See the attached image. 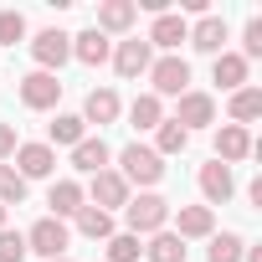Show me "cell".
<instances>
[{"label":"cell","instance_id":"obj_1","mask_svg":"<svg viewBox=\"0 0 262 262\" xmlns=\"http://www.w3.org/2000/svg\"><path fill=\"white\" fill-rule=\"evenodd\" d=\"M170 201L165 195H155V190H144V195H128V206H123V226H128V236H155V231H165L170 226Z\"/></svg>","mask_w":262,"mask_h":262},{"label":"cell","instance_id":"obj_2","mask_svg":"<svg viewBox=\"0 0 262 262\" xmlns=\"http://www.w3.org/2000/svg\"><path fill=\"white\" fill-rule=\"evenodd\" d=\"M118 175L128 180V190H134V185H160V180H165V160H160L149 144L134 139V144L118 149Z\"/></svg>","mask_w":262,"mask_h":262},{"label":"cell","instance_id":"obj_3","mask_svg":"<svg viewBox=\"0 0 262 262\" xmlns=\"http://www.w3.org/2000/svg\"><path fill=\"white\" fill-rule=\"evenodd\" d=\"M144 77H149V93H155L160 103H165V98H180V93H190V62H185L180 52H175V57H155Z\"/></svg>","mask_w":262,"mask_h":262},{"label":"cell","instance_id":"obj_4","mask_svg":"<svg viewBox=\"0 0 262 262\" xmlns=\"http://www.w3.org/2000/svg\"><path fill=\"white\" fill-rule=\"evenodd\" d=\"M82 195H88V206H98V211H123L128 206V195H134V190H128V180L118 175V170H98L88 185H82Z\"/></svg>","mask_w":262,"mask_h":262},{"label":"cell","instance_id":"obj_5","mask_svg":"<svg viewBox=\"0 0 262 262\" xmlns=\"http://www.w3.org/2000/svg\"><path fill=\"white\" fill-rule=\"evenodd\" d=\"M67 242H72V231H67V221H57V216H41V221L26 231V252H36V257H47V262L67 257Z\"/></svg>","mask_w":262,"mask_h":262},{"label":"cell","instance_id":"obj_6","mask_svg":"<svg viewBox=\"0 0 262 262\" xmlns=\"http://www.w3.org/2000/svg\"><path fill=\"white\" fill-rule=\"evenodd\" d=\"M113 72L123 77V82H134V77H144L149 72V62H155V47L144 41V36H123V41H113Z\"/></svg>","mask_w":262,"mask_h":262},{"label":"cell","instance_id":"obj_7","mask_svg":"<svg viewBox=\"0 0 262 262\" xmlns=\"http://www.w3.org/2000/svg\"><path fill=\"white\" fill-rule=\"evenodd\" d=\"M31 57H36V72H62V62L72 57V36L62 26H47L31 36Z\"/></svg>","mask_w":262,"mask_h":262},{"label":"cell","instance_id":"obj_8","mask_svg":"<svg viewBox=\"0 0 262 262\" xmlns=\"http://www.w3.org/2000/svg\"><path fill=\"white\" fill-rule=\"evenodd\" d=\"M11 165H16V175H21L26 185H31V180H52V175H57V149H52V144H16Z\"/></svg>","mask_w":262,"mask_h":262},{"label":"cell","instance_id":"obj_9","mask_svg":"<svg viewBox=\"0 0 262 262\" xmlns=\"http://www.w3.org/2000/svg\"><path fill=\"white\" fill-rule=\"evenodd\" d=\"M175 123L185 128V134H190V128H206V123H216V98L211 93H180L175 98Z\"/></svg>","mask_w":262,"mask_h":262},{"label":"cell","instance_id":"obj_10","mask_svg":"<svg viewBox=\"0 0 262 262\" xmlns=\"http://www.w3.org/2000/svg\"><path fill=\"white\" fill-rule=\"evenodd\" d=\"M57 98H62V82H57V72H26V77H21V103H26L31 113H47V108H57Z\"/></svg>","mask_w":262,"mask_h":262},{"label":"cell","instance_id":"obj_11","mask_svg":"<svg viewBox=\"0 0 262 262\" xmlns=\"http://www.w3.org/2000/svg\"><path fill=\"white\" fill-rule=\"evenodd\" d=\"M201 195H206V206L216 211V206H226L231 195H236V175H231V165H221V160H211V165H201Z\"/></svg>","mask_w":262,"mask_h":262},{"label":"cell","instance_id":"obj_12","mask_svg":"<svg viewBox=\"0 0 262 262\" xmlns=\"http://www.w3.org/2000/svg\"><path fill=\"white\" fill-rule=\"evenodd\" d=\"M185 36H190V21H185L180 11H165V16H155V26H149V36H144V41H149V47H160L165 57H175Z\"/></svg>","mask_w":262,"mask_h":262},{"label":"cell","instance_id":"obj_13","mask_svg":"<svg viewBox=\"0 0 262 262\" xmlns=\"http://www.w3.org/2000/svg\"><path fill=\"white\" fill-rule=\"evenodd\" d=\"M170 231L180 236V242H195V236H216V211L211 206H180V211H170Z\"/></svg>","mask_w":262,"mask_h":262},{"label":"cell","instance_id":"obj_14","mask_svg":"<svg viewBox=\"0 0 262 262\" xmlns=\"http://www.w3.org/2000/svg\"><path fill=\"white\" fill-rule=\"evenodd\" d=\"M134 21H139V6H134V0H103L93 31H103V36H128Z\"/></svg>","mask_w":262,"mask_h":262},{"label":"cell","instance_id":"obj_15","mask_svg":"<svg viewBox=\"0 0 262 262\" xmlns=\"http://www.w3.org/2000/svg\"><path fill=\"white\" fill-rule=\"evenodd\" d=\"M226 36H231V31H226V21H221V16H201V21L190 26V36H185V41H190L195 52H206V57H221V52H226Z\"/></svg>","mask_w":262,"mask_h":262},{"label":"cell","instance_id":"obj_16","mask_svg":"<svg viewBox=\"0 0 262 262\" xmlns=\"http://www.w3.org/2000/svg\"><path fill=\"white\" fill-rule=\"evenodd\" d=\"M252 149H257V144H252L247 128H236V123H221V128H216V160H221V165H242Z\"/></svg>","mask_w":262,"mask_h":262},{"label":"cell","instance_id":"obj_17","mask_svg":"<svg viewBox=\"0 0 262 262\" xmlns=\"http://www.w3.org/2000/svg\"><path fill=\"white\" fill-rule=\"evenodd\" d=\"M47 206H52V216H57V221L77 216V211L88 206V195H82V180H52V190H47Z\"/></svg>","mask_w":262,"mask_h":262},{"label":"cell","instance_id":"obj_18","mask_svg":"<svg viewBox=\"0 0 262 262\" xmlns=\"http://www.w3.org/2000/svg\"><path fill=\"white\" fill-rule=\"evenodd\" d=\"M72 57H77L82 67H103V62L113 57V41H108L103 31H93V26H88V31H77V36H72Z\"/></svg>","mask_w":262,"mask_h":262},{"label":"cell","instance_id":"obj_19","mask_svg":"<svg viewBox=\"0 0 262 262\" xmlns=\"http://www.w3.org/2000/svg\"><path fill=\"white\" fill-rule=\"evenodd\" d=\"M247 72H252V62H242L236 52H221V57L211 62V77H216V88H221V93L247 88Z\"/></svg>","mask_w":262,"mask_h":262},{"label":"cell","instance_id":"obj_20","mask_svg":"<svg viewBox=\"0 0 262 262\" xmlns=\"http://www.w3.org/2000/svg\"><path fill=\"white\" fill-rule=\"evenodd\" d=\"M118 113H123V103H118V93H113V88H93V93H88V103H82V123H98V128H103V123H113Z\"/></svg>","mask_w":262,"mask_h":262},{"label":"cell","instance_id":"obj_21","mask_svg":"<svg viewBox=\"0 0 262 262\" xmlns=\"http://www.w3.org/2000/svg\"><path fill=\"white\" fill-rule=\"evenodd\" d=\"M108 160H113V149L103 144V139H82V144H72V170L77 175H98V170H108Z\"/></svg>","mask_w":262,"mask_h":262},{"label":"cell","instance_id":"obj_22","mask_svg":"<svg viewBox=\"0 0 262 262\" xmlns=\"http://www.w3.org/2000/svg\"><path fill=\"white\" fill-rule=\"evenodd\" d=\"M82 139H88L82 113H57V118L47 123V144H52V149H57V144H67V149H72V144H82Z\"/></svg>","mask_w":262,"mask_h":262},{"label":"cell","instance_id":"obj_23","mask_svg":"<svg viewBox=\"0 0 262 262\" xmlns=\"http://www.w3.org/2000/svg\"><path fill=\"white\" fill-rule=\"evenodd\" d=\"M128 123H134L139 134H155V128L165 123V103H160L155 93H139L134 103H128Z\"/></svg>","mask_w":262,"mask_h":262},{"label":"cell","instance_id":"obj_24","mask_svg":"<svg viewBox=\"0 0 262 262\" xmlns=\"http://www.w3.org/2000/svg\"><path fill=\"white\" fill-rule=\"evenodd\" d=\"M226 113H231V123H236V128H247L252 118H262V88H252V82H247V88H236V93H231V103H226Z\"/></svg>","mask_w":262,"mask_h":262},{"label":"cell","instance_id":"obj_25","mask_svg":"<svg viewBox=\"0 0 262 262\" xmlns=\"http://www.w3.org/2000/svg\"><path fill=\"white\" fill-rule=\"evenodd\" d=\"M144 257H149V262H185V242L165 226V231L144 236Z\"/></svg>","mask_w":262,"mask_h":262},{"label":"cell","instance_id":"obj_26","mask_svg":"<svg viewBox=\"0 0 262 262\" xmlns=\"http://www.w3.org/2000/svg\"><path fill=\"white\" fill-rule=\"evenodd\" d=\"M72 221H77V231H82L88 242H108V236H113V216H108V211H98V206H82Z\"/></svg>","mask_w":262,"mask_h":262},{"label":"cell","instance_id":"obj_27","mask_svg":"<svg viewBox=\"0 0 262 262\" xmlns=\"http://www.w3.org/2000/svg\"><path fill=\"white\" fill-rule=\"evenodd\" d=\"M185 144H190V134L175 123V118H165L160 128H155V155L160 160H170V155H185Z\"/></svg>","mask_w":262,"mask_h":262},{"label":"cell","instance_id":"obj_28","mask_svg":"<svg viewBox=\"0 0 262 262\" xmlns=\"http://www.w3.org/2000/svg\"><path fill=\"white\" fill-rule=\"evenodd\" d=\"M103 252H108L103 262H139V257H144V242L128 236V231H113V236L103 242Z\"/></svg>","mask_w":262,"mask_h":262},{"label":"cell","instance_id":"obj_29","mask_svg":"<svg viewBox=\"0 0 262 262\" xmlns=\"http://www.w3.org/2000/svg\"><path fill=\"white\" fill-rule=\"evenodd\" d=\"M242 252H247V242H242L236 231H221V236H211L206 262H242Z\"/></svg>","mask_w":262,"mask_h":262},{"label":"cell","instance_id":"obj_30","mask_svg":"<svg viewBox=\"0 0 262 262\" xmlns=\"http://www.w3.org/2000/svg\"><path fill=\"white\" fill-rule=\"evenodd\" d=\"M21 201H26V180L16 175V165H0V206L11 211V206H21Z\"/></svg>","mask_w":262,"mask_h":262},{"label":"cell","instance_id":"obj_31","mask_svg":"<svg viewBox=\"0 0 262 262\" xmlns=\"http://www.w3.org/2000/svg\"><path fill=\"white\" fill-rule=\"evenodd\" d=\"M26 36V16L21 11H0V47H16Z\"/></svg>","mask_w":262,"mask_h":262},{"label":"cell","instance_id":"obj_32","mask_svg":"<svg viewBox=\"0 0 262 262\" xmlns=\"http://www.w3.org/2000/svg\"><path fill=\"white\" fill-rule=\"evenodd\" d=\"M236 57H242V62H257V57H262V21H257V16L247 21V31H242V52H236Z\"/></svg>","mask_w":262,"mask_h":262},{"label":"cell","instance_id":"obj_33","mask_svg":"<svg viewBox=\"0 0 262 262\" xmlns=\"http://www.w3.org/2000/svg\"><path fill=\"white\" fill-rule=\"evenodd\" d=\"M0 262H26V236L21 231H0Z\"/></svg>","mask_w":262,"mask_h":262},{"label":"cell","instance_id":"obj_34","mask_svg":"<svg viewBox=\"0 0 262 262\" xmlns=\"http://www.w3.org/2000/svg\"><path fill=\"white\" fill-rule=\"evenodd\" d=\"M16 144H21V139H16V128H11V123H0V165H11Z\"/></svg>","mask_w":262,"mask_h":262},{"label":"cell","instance_id":"obj_35","mask_svg":"<svg viewBox=\"0 0 262 262\" xmlns=\"http://www.w3.org/2000/svg\"><path fill=\"white\" fill-rule=\"evenodd\" d=\"M0 231H6V206H0Z\"/></svg>","mask_w":262,"mask_h":262},{"label":"cell","instance_id":"obj_36","mask_svg":"<svg viewBox=\"0 0 262 262\" xmlns=\"http://www.w3.org/2000/svg\"><path fill=\"white\" fill-rule=\"evenodd\" d=\"M57 262H67V257H57Z\"/></svg>","mask_w":262,"mask_h":262}]
</instances>
